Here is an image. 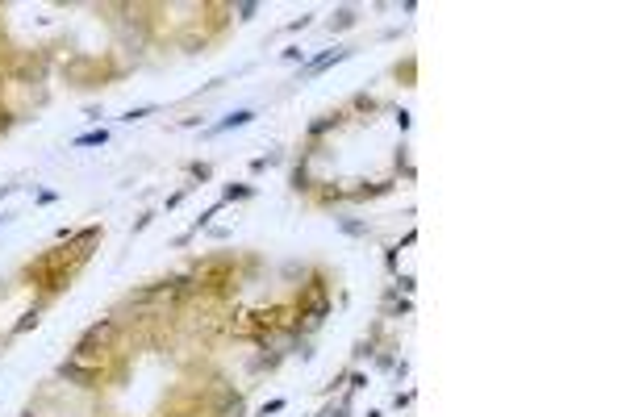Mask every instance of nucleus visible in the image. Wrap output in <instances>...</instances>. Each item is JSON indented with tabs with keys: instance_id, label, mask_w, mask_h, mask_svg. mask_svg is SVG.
<instances>
[{
	"instance_id": "obj_2",
	"label": "nucleus",
	"mask_w": 626,
	"mask_h": 417,
	"mask_svg": "<svg viewBox=\"0 0 626 417\" xmlns=\"http://www.w3.org/2000/svg\"><path fill=\"white\" fill-rule=\"evenodd\" d=\"M92 142H105V130H101V134H84V138H75V146H92Z\"/></svg>"
},
{
	"instance_id": "obj_1",
	"label": "nucleus",
	"mask_w": 626,
	"mask_h": 417,
	"mask_svg": "<svg viewBox=\"0 0 626 417\" xmlns=\"http://www.w3.org/2000/svg\"><path fill=\"white\" fill-rule=\"evenodd\" d=\"M250 117H255V113H250V109H238V113H234V117H226V121H222V125H217V130H234V125H246V121H250Z\"/></svg>"
}]
</instances>
